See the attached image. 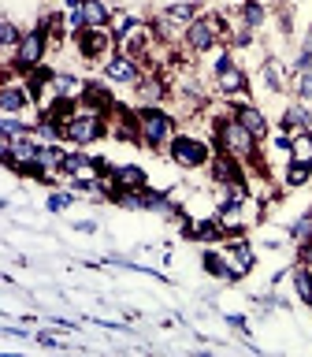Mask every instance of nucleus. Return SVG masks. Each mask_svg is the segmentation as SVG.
<instances>
[{"instance_id":"nucleus-10","label":"nucleus","mask_w":312,"mask_h":357,"mask_svg":"<svg viewBox=\"0 0 312 357\" xmlns=\"http://www.w3.org/2000/svg\"><path fill=\"white\" fill-rule=\"evenodd\" d=\"M208 172H212V183L216 186H234V183H245V175H242V167H238V156H231V153H219L208 160Z\"/></svg>"},{"instance_id":"nucleus-22","label":"nucleus","mask_w":312,"mask_h":357,"mask_svg":"<svg viewBox=\"0 0 312 357\" xmlns=\"http://www.w3.org/2000/svg\"><path fill=\"white\" fill-rule=\"evenodd\" d=\"M205 272L216 275V279H238V275H234V268H231V261H223L219 253H205Z\"/></svg>"},{"instance_id":"nucleus-3","label":"nucleus","mask_w":312,"mask_h":357,"mask_svg":"<svg viewBox=\"0 0 312 357\" xmlns=\"http://www.w3.org/2000/svg\"><path fill=\"white\" fill-rule=\"evenodd\" d=\"M182 33H186V49L189 52H208V49H216L223 38H231L227 22H223L219 15H197Z\"/></svg>"},{"instance_id":"nucleus-5","label":"nucleus","mask_w":312,"mask_h":357,"mask_svg":"<svg viewBox=\"0 0 312 357\" xmlns=\"http://www.w3.org/2000/svg\"><path fill=\"white\" fill-rule=\"evenodd\" d=\"M212 71H216V89L223 97H242L249 93V75L238 67V60H234V52L223 49L216 56V63H212Z\"/></svg>"},{"instance_id":"nucleus-20","label":"nucleus","mask_w":312,"mask_h":357,"mask_svg":"<svg viewBox=\"0 0 312 357\" xmlns=\"http://www.w3.org/2000/svg\"><path fill=\"white\" fill-rule=\"evenodd\" d=\"M264 19H267V8L260 4V0H242V22H245V26L260 30Z\"/></svg>"},{"instance_id":"nucleus-13","label":"nucleus","mask_w":312,"mask_h":357,"mask_svg":"<svg viewBox=\"0 0 312 357\" xmlns=\"http://www.w3.org/2000/svg\"><path fill=\"white\" fill-rule=\"evenodd\" d=\"M78 100H82V108H89V112H104V116H108V112H116V97H111L100 82H86Z\"/></svg>"},{"instance_id":"nucleus-4","label":"nucleus","mask_w":312,"mask_h":357,"mask_svg":"<svg viewBox=\"0 0 312 357\" xmlns=\"http://www.w3.org/2000/svg\"><path fill=\"white\" fill-rule=\"evenodd\" d=\"M45 49H49V33H45L41 26L26 30V33H22V41H19V49L11 52L8 71H22V75H30L33 67H41V63H45Z\"/></svg>"},{"instance_id":"nucleus-27","label":"nucleus","mask_w":312,"mask_h":357,"mask_svg":"<svg viewBox=\"0 0 312 357\" xmlns=\"http://www.w3.org/2000/svg\"><path fill=\"white\" fill-rule=\"evenodd\" d=\"M71 205V194H49V212H63Z\"/></svg>"},{"instance_id":"nucleus-11","label":"nucleus","mask_w":312,"mask_h":357,"mask_svg":"<svg viewBox=\"0 0 312 357\" xmlns=\"http://www.w3.org/2000/svg\"><path fill=\"white\" fill-rule=\"evenodd\" d=\"M231 112H234V119H238L256 142H264V138H267V116H264V112L256 108V105H234Z\"/></svg>"},{"instance_id":"nucleus-24","label":"nucleus","mask_w":312,"mask_h":357,"mask_svg":"<svg viewBox=\"0 0 312 357\" xmlns=\"http://www.w3.org/2000/svg\"><path fill=\"white\" fill-rule=\"evenodd\" d=\"M22 33H26V30H19L11 19H4V22H0V41H4V49H11V52H15V49H19V41H22Z\"/></svg>"},{"instance_id":"nucleus-8","label":"nucleus","mask_w":312,"mask_h":357,"mask_svg":"<svg viewBox=\"0 0 312 357\" xmlns=\"http://www.w3.org/2000/svg\"><path fill=\"white\" fill-rule=\"evenodd\" d=\"M111 41H116V33H111L108 26L82 30V33H78V56H82V60H108V56H111Z\"/></svg>"},{"instance_id":"nucleus-28","label":"nucleus","mask_w":312,"mask_h":357,"mask_svg":"<svg viewBox=\"0 0 312 357\" xmlns=\"http://www.w3.org/2000/svg\"><path fill=\"white\" fill-rule=\"evenodd\" d=\"M297 257H301V264H309V268H312V238H309V242H301Z\"/></svg>"},{"instance_id":"nucleus-23","label":"nucleus","mask_w":312,"mask_h":357,"mask_svg":"<svg viewBox=\"0 0 312 357\" xmlns=\"http://www.w3.org/2000/svg\"><path fill=\"white\" fill-rule=\"evenodd\" d=\"M309 178H312V164H297V160H290V167H286V186H290V190L305 186Z\"/></svg>"},{"instance_id":"nucleus-17","label":"nucleus","mask_w":312,"mask_h":357,"mask_svg":"<svg viewBox=\"0 0 312 357\" xmlns=\"http://www.w3.org/2000/svg\"><path fill=\"white\" fill-rule=\"evenodd\" d=\"M116 183H119V190H145L149 186V175L138 164H123V167H116Z\"/></svg>"},{"instance_id":"nucleus-14","label":"nucleus","mask_w":312,"mask_h":357,"mask_svg":"<svg viewBox=\"0 0 312 357\" xmlns=\"http://www.w3.org/2000/svg\"><path fill=\"white\" fill-rule=\"evenodd\" d=\"M283 130L286 134H297V130H312V112H309V105L301 100V105H286L283 108Z\"/></svg>"},{"instance_id":"nucleus-15","label":"nucleus","mask_w":312,"mask_h":357,"mask_svg":"<svg viewBox=\"0 0 312 357\" xmlns=\"http://www.w3.org/2000/svg\"><path fill=\"white\" fill-rule=\"evenodd\" d=\"M164 19L171 22V26H178V30H186L189 22L197 19V0H178V4H171L164 11Z\"/></svg>"},{"instance_id":"nucleus-18","label":"nucleus","mask_w":312,"mask_h":357,"mask_svg":"<svg viewBox=\"0 0 312 357\" xmlns=\"http://www.w3.org/2000/svg\"><path fill=\"white\" fill-rule=\"evenodd\" d=\"M290 160H297V164H312V130H297V134H290Z\"/></svg>"},{"instance_id":"nucleus-19","label":"nucleus","mask_w":312,"mask_h":357,"mask_svg":"<svg viewBox=\"0 0 312 357\" xmlns=\"http://www.w3.org/2000/svg\"><path fill=\"white\" fill-rule=\"evenodd\" d=\"M290 279H294V294L309 305V301H312V268L309 264H297L294 272H290Z\"/></svg>"},{"instance_id":"nucleus-16","label":"nucleus","mask_w":312,"mask_h":357,"mask_svg":"<svg viewBox=\"0 0 312 357\" xmlns=\"http://www.w3.org/2000/svg\"><path fill=\"white\" fill-rule=\"evenodd\" d=\"M167 93V86L160 82L156 75H141V82H138V100H141V108L145 105H160Z\"/></svg>"},{"instance_id":"nucleus-7","label":"nucleus","mask_w":312,"mask_h":357,"mask_svg":"<svg viewBox=\"0 0 312 357\" xmlns=\"http://www.w3.org/2000/svg\"><path fill=\"white\" fill-rule=\"evenodd\" d=\"M104 134V112H89V108H78L71 119L63 123V138L75 142V145H89Z\"/></svg>"},{"instance_id":"nucleus-21","label":"nucleus","mask_w":312,"mask_h":357,"mask_svg":"<svg viewBox=\"0 0 312 357\" xmlns=\"http://www.w3.org/2000/svg\"><path fill=\"white\" fill-rule=\"evenodd\" d=\"M67 26H71V22H67V19L60 15V11H49V15L41 19V30L49 33V41H56V45H60V41L67 38Z\"/></svg>"},{"instance_id":"nucleus-2","label":"nucleus","mask_w":312,"mask_h":357,"mask_svg":"<svg viewBox=\"0 0 312 357\" xmlns=\"http://www.w3.org/2000/svg\"><path fill=\"white\" fill-rule=\"evenodd\" d=\"M138 138H141V145H149V149H164V145H171V138H175V116H171V112H164L160 105H145L138 112Z\"/></svg>"},{"instance_id":"nucleus-9","label":"nucleus","mask_w":312,"mask_h":357,"mask_svg":"<svg viewBox=\"0 0 312 357\" xmlns=\"http://www.w3.org/2000/svg\"><path fill=\"white\" fill-rule=\"evenodd\" d=\"M104 78L108 82H123V86H138L141 82L138 60H130L127 52H111L104 60Z\"/></svg>"},{"instance_id":"nucleus-26","label":"nucleus","mask_w":312,"mask_h":357,"mask_svg":"<svg viewBox=\"0 0 312 357\" xmlns=\"http://www.w3.org/2000/svg\"><path fill=\"white\" fill-rule=\"evenodd\" d=\"M294 89H297V97H301V100H312V71H297Z\"/></svg>"},{"instance_id":"nucleus-25","label":"nucleus","mask_w":312,"mask_h":357,"mask_svg":"<svg viewBox=\"0 0 312 357\" xmlns=\"http://www.w3.org/2000/svg\"><path fill=\"white\" fill-rule=\"evenodd\" d=\"M290 238H294L297 245L312 238V212H305V216H301V220L294 223V227H290Z\"/></svg>"},{"instance_id":"nucleus-29","label":"nucleus","mask_w":312,"mask_h":357,"mask_svg":"<svg viewBox=\"0 0 312 357\" xmlns=\"http://www.w3.org/2000/svg\"><path fill=\"white\" fill-rule=\"evenodd\" d=\"M309 309H312V301H309Z\"/></svg>"},{"instance_id":"nucleus-6","label":"nucleus","mask_w":312,"mask_h":357,"mask_svg":"<svg viewBox=\"0 0 312 357\" xmlns=\"http://www.w3.org/2000/svg\"><path fill=\"white\" fill-rule=\"evenodd\" d=\"M167 153H171V160L178 167H186V172H197V167H205L212 156H216L208 149V142L194 138V134H175L171 145H167Z\"/></svg>"},{"instance_id":"nucleus-12","label":"nucleus","mask_w":312,"mask_h":357,"mask_svg":"<svg viewBox=\"0 0 312 357\" xmlns=\"http://www.w3.org/2000/svg\"><path fill=\"white\" fill-rule=\"evenodd\" d=\"M30 89L26 82H4L0 86V112H11V116H19L22 108H30Z\"/></svg>"},{"instance_id":"nucleus-1","label":"nucleus","mask_w":312,"mask_h":357,"mask_svg":"<svg viewBox=\"0 0 312 357\" xmlns=\"http://www.w3.org/2000/svg\"><path fill=\"white\" fill-rule=\"evenodd\" d=\"M216 149L238 156V160H253L256 156V138L234 119V112H227V116L216 119Z\"/></svg>"}]
</instances>
